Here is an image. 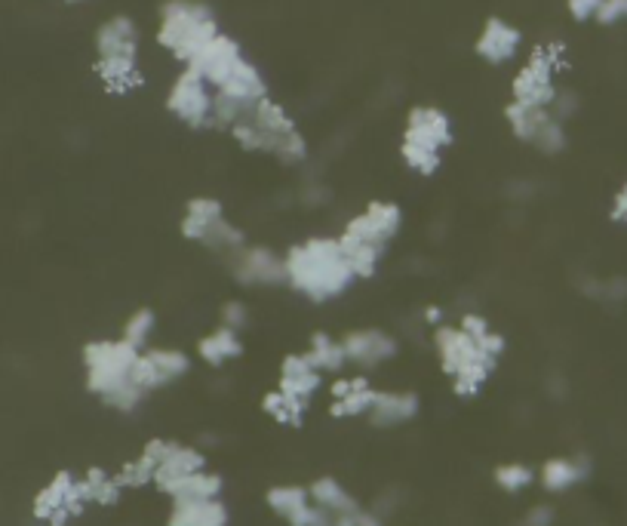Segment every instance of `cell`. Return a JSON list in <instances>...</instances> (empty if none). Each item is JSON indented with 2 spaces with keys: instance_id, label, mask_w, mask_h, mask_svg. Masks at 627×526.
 Listing matches in <instances>:
<instances>
[{
  "instance_id": "obj_35",
  "label": "cell",
  "mask_w": 627,
  "mask_h": 526,
  "mask_svg": "<svg viewBox=\"0 0 627 526\" xmlns=\"http://www.w3.org/2000/svg\"><path fill=\"white\" fill-rule=\"evenodd\" d=\"M222 323H225V327H231V330H237V333H243L246 323H249V308L240 299L225 302L222 305Z\"/></svg>"
},
{
  "instance_id": "obj_38",
  "label": "cell",
  "mask_w": 627,
  "mask_h": 526,
  "mask_svg": "<svg viewBox=\"0 0 627 526\" xmlns=\"http://www.w3.org/2000/svg\"><path fill=\"white\" fill-rule=\"evenodd\" d=\"M551 111H554V117H560L563 124H566V120L578 111V96L569 93V90H557V96L551 102Z\"/></svg>"
},
{
  "instance_id": "obj_29",
  "label": "cell",
  "mask_w": 627,
  "mask_h": 526,
  "mask_svg": "<svg viewBox=\"0 0 627 526\" xmlns=\"http://www.w3.org/2000/svg\"><path fill=\"white\" fill-rule=\"evenodd\" d=\"M308 360L314 367L326 376H339L345 367H348V357H345V345L342 339L329 336V333H314L311 336V345H308Z\"/></svg>"
},
{
  "instance_id": "obj_31",
  "label": "cell",
  "mask_w": 627,
  "mask_h": 526,
  "mask_svg": "<svg viewBox=\"0 0 627 526\" xmlns=\"http://www.w3.org/2000/svg\"><path fill=\"white\" fill-rule=\"evenodd\" d=\"M83 487H87V496H90V505H117L120 496H123V487L117 483V477L105 468H90L83 474Z\"/></svg>"
},
{
  "instance_id": "obj_28",
  "label": "cell",
  "mask_w": 627,
  "mask_h": 526,
  "mask_svg": "<svg viewBox=\"0 0 627 526\" xmlns=\"http://www.w3.org/2000/svg\"><path fill=\"white\" fill-rule=\"evenodd\" d=\"M308 493H311V502L317 508H326L332 514H354V511H360V502L345 490V483H339L336 477H317L308 487Z\"/></svg>"
},
{
  "instance_id": "obj_2",
  "label": "cell",
  "mask_w": 627,
  "mask_h": 526,
  "mask_svg": "<svg viewBox=\"0 0 627 526\" xmlns=\"http://www.w3.org/2000/svg\"><path fill=\"white\" fill-rule=\"evenodd\" d=\"M283 271H286V287L314 305H326L345 296L357 283V274L345 259L339 237H323V234L292 244L283 253Z\"/></svg>"
},
{
  "instance_id": "obj_6",
  "label": "cell",
  "mask_w": 627,
  "mask_h": 526,
  "mask_svg": "<svg viewBox=\"0 0 627 526\" xmlns=\"http://www.w3.org/2000/svg\"><path fill=\"white\" fill-rule=\"evenodd\" d=\"M96 74L114 96H127L145 84L139 68V25L130 16H111L99 25Z\"/></svg>"
},
{
  "instance_id": "obj_13",
  "label": "cell",
  "mask_w": 627,
  "mask_h": 526,
  "mask_svg": "<svg viewBox=\"0 0 627 526\" xmlns=\"http://www.w3.org/2000/svg\"><path fill=\"white\" fill-rule=\"evenodd\" d=\"M87 508H90V496H87V487H83V477H74L71 471H59L47 487L34 496V517L50 526H65Z\"/></svg>"
},
{
  "instance_id": "obj_15",
  "label": "cell",
  "mask_w": 627,
  "mask_h": 526,
  "mask_svg": "<svg viewBox=\"0 0 627 526\" xmlns=\"http://www.w3.org/2000/svg\"><path fill=\"white\" fill-rule=\"evenodd\" d=\"M231 271L240 287H253V290H271L286 283L283 253H274L271 247H259V244H243L231 256Z\"/></svg>"
},
{
  "instance_id": "obj_32",
  "label": "cell",
  "mask_w": 627,
  "mask_h": 526,
  "mask_svg": "<svg viewBox=\"0 0 627 526\" xmlns=\"http://www.w3.org/2000/svg\"><path fill=\"white\" fill-rule=\"evenodd\" d=\"M154 474H157V465L148 456L139 453L133 462L120 465L114 477H117V483L123 490H142V487H148V483H154Z\"/></svg>"
},
{
  "instance_id": "obj_7",
  "label": "cell",
  "mask_w": 627,
  "mask_h": 526,
  "mask_svg": "<svg viewBox=\"0 0 627 526\" xmlns=\"http://www.w3.org/2000/svg\"><path fill=\"white\" fill-rule=\"evenodd\" d=\"M455 130L452 117L437 105H415L406 114L403 136H400V157L409 173L431 179L443 167V154L452 148Z\"/></svg>"
},
{
  "instance_id": "obj_26",
  "label": "cell",
  "mask_w": 627,
  "mask_h": 526,
  "mask_svg": "<svg viewBox=\"0 0 627 526\" xmlns=\"http://www.w3.org/2000/svg\"><path fill=\"white\" fill-rule=\"evenodd\" d=\"M240 354H243V339L237 330L225 327V323H219L213 333H206L197 342V357L209 363V367H225V363L237 360Z\"/></svg>"
},
{
  "instance_id": "obj_11",
  "label": "cell",
  "mask_w": 627,
  "mask_h": 526,
  "mask_svg": "<svg viewBox=\"0 0 627 526\" xmlns=\"http://www.w3.org/2000/svg\"><path fill=\"white\" fill-rule=\"evenodd\" d=\"M166 111L188 130H213V87L194 68L182 65L166 93Z\"/></svg>"
},
{
  "instance_id": "obj_43",
  "label": "cell",
  "mask_w": 627,
  "mask_h": 526,
  "mask_svg": "<svg viewBox=\"0 0 627 526\" xmlns=\"http://www.w3.org/2000/svg\"><path fill=\"white\" fill-rule=\"evenodd\" d=\"M68 4H80V0H68Z\"/></svg>"
},
{
  "instance_id": "obj_16",
  "label": "cell",
  "mask_w": 627,
  "mask_h": 526,
  "mask_svg": "<svg viewBox=\"0 0 627 526\" xmlns=\"http://www.w3.org/2000/svg\"><path fill=\"white\" fill-rule=\"evenodd\" d=\"M249 56L243 53V47H240V40H234L231 34H225V31H219L213 40H209V44L191 59V65L188 68H194L209 87L213 90H219L225 80L246 62Z\"/></svg>"
},
{
  "instance_id": "obj_19",
  "label": "cell",
  "mask_w": 627,
  "mask_h": 526,
  "mask_svg": "<svg viewBox=\"0 0 627 526\" xmlns=\"http://www.w3.org/2000/svg\"><path fill=\"white\" fill-rule=\"evenodd\" d=\"M329 394H332V403H329L332 419H360V416H369L379 391L369 385L366 376H342L332 382Z\"/></svg>"
},
{
  "instance_id": "obj_21",
  "label": "cell",
  "mask_w": 627,
  "mask_h": 526,
  "mask_svg": "<svg viewBox=\"0 0 627 526\" xmlns=\"http://www.w3.org/2000/svg\"><path fill=\"white\" fill-rule=\"evenodd\" d=\"M323 385V373L314 367L308 360V354H286L283 363H280V391L292 394V397H302V400H314V394L320 391Z\"/></svg>"
},
{
  "instance_id": "obj_37",
  "label": "cell",
  "mask_w": 627,
  "mask_h": 526,
  "mask_svg": "<svg viewBox=\"0 0 627 526\" xmlns=\"http://www.w3.org/2000/svg\"><path fill=\"white\" fill-rule=\"evenodd\" d=\"M603 0H566V10L575 22H594Z\"/></svg>"
},
{
  "instance_id": "obj_23",
  "label": "cell",
  "mask_w": 627,
  "mask_h": 526,
  "mask_svg": "<svg viewBox=\"0 0 627 526\" xmlns=\"http://www.w3.org/2000/svg\"><path fill=\"white\" fill-rule=\"evenodd\" d=\"M231 514L222 499H194V502H173L166 526H228Z\"/></svg>"
},
{
  "instance_id": "obj_22",
  "label": "cell",
  "mask_w": 627,
  "mask_h": 526,
  "mask_svg": "<svg viewBox=\"0 0 627 526\" xmlns=\"http://www.w3.org/2000/svg\"><path fill=\"white\" fill-rule=\"evenodd\" d=\"M418 394L412 391H379L375 394V403L369 410V422L375 428H397V425H406L418 416Z\"/></svg>"
},
{
  "instance_id": "obj_3",
  "label": "cell",
  "mask_w": 627,
  "mask_h": 526,
  "mask_svg": "<svg viewBox=\"0 0 627 526\" xmlns=\"http://www.w3.org/2000/svg\"><path fill=\"white\" fill-rule=\"evenodd\" d=\"M231 139L249 154H271L280 164H305L308 160V139L277 99L265 96L249 108L237 124L228 130Z\"/></svg>"
},
{
  "instance_id": "obj_41",
  "label": "cell",
  "mask_w": 627,
  "mask_h": 526,
  "mask_svg": "<svg viewBox=\"0 0 627 526\" xmlns=\"http://www.w3.org/2000/svg\"><path fill=\"white\" fill-rule=\"evenodd\" d=\"M357 526H385V520H382V514H375V511H360Z\"/></svg>"
},
{
  "instance_id": "obj_42",
  "label": "cell",
  "mask_w": 627,
  "mask_h": 526,
  "mask_svg": "<svg viewBox=\"0 0 627 526\" xmlns=\"http://www.w3.org/2000/svg\"><path fill=\"white\" fill-rule=\"evenodd\" d=\"M425 323H428V327H440V323H443V311L437 305H428L425 308Z\"/></svg>"
},
{
  "instance_id": "obj_34",
  "label": "cell",
  "mask_w": 627,
  "mask_h": 526,
  "mask_svg": "<svg viewBox=\"0 0 627 526\" xmlns=\"http://www.w3.org/2000/svg\"><path fill=\"white\" fill-rule=\"evenodd\" d=\"M495 483H498V490H505V493H523L535 483V471L523 462L498 465L495 468Z\"/></svg>"
},
{
  "instance_id": "obj_27",
  "label": "cell",
  "mask_w": 627,
  "mask_h": 526,
  "mask_svg": "<svg viewBox=\"0 0 627 526\" xmlns=\"http://www.w3.org/2000/svg\"><path fill=\"white\" fill-rule=\"evenodd\" d=\"M206 468V456L197 450V447H188V443H176V447L170 450V456H166L154 474V487L163 490L166 483H173L179 477H188L194 471H203Z\"/></svg>"
},
{
  "instance_id": "obj_8",
  "label": "cell",
  "mask_w": 627,
  "mask_h": 526,
  "mask_svg": "<svg viewBox=\"0 0 627 526\" xmlns=\"http://www.w3.org/2000/svg\"><path fill=\"white\" fill-rule=\"evenodd\" d=\"M219 16L203 0H166L157 19V47L176 62L191 65V59L219 34Z\"/></svg>"
},
{
  "instance_id": "obj_25",
  "label": "cell",
  "mask_w": 627,
  "mask_h": 526,
  "mask_svg": "<svg viewBox=\"0 0 627 526\" xmlns=\"http://www.w3.org/2000/svg\"><path fill=\"white\" fill-rule=\"evenodd\" d=\"M588 477V462L581 456H557V459H548L538 471V483L545 487L548 493H566L572 487Z\"/></svg>"
},
{
  "instance_id": "obj_30",
  "label": "cell",
  "mask_w": 627,
  "mask_h": 526,
  "mask_svg": "<svg viewBox=\"0 0 627 526\" xmlns=\"http://www.w3.org/2000/svg\"><path fill=\"white\" fill-rule=\"evenodd\" d=\"M308 407H311L308 400L292 397V394H286V391H280V388H274V391H268V394L262 397V410H265L274 422L292 425V428H299V425L305 422Z\"/></svg>"
},
{
  "instance_id": "obj_18",
  "label": "cell",
  "mask_w": 627,
  "mask_h": 526,
  "mask_svg": "<svg viewBox=\"0 0 627 526\" xmlns=\"http://www.w3.org/2000/svg\"><path fill=\"white\" fill-rule=\"evenodd\" d=\"M342 345H345V357L348 363L360 370H375L388 363L391 357H397V339L379 327H363V330H351L342 336Z\"/></svg>"
},
{
  "instance_id": "obj_40",
  "label": "cell",
  "mask_w": 627,
  "mask_h": 526,
  "mask_svg": "<svg viewBox=\"0 0 627 526\" xmlns=\"http://www.w3.org/2000/svg\"><path fill=\"white\" fill-rule=\"evenodd\" d=\"M612 222L627 225V185H621L618 194L612 197Z\"/></svg>"
},
{
  "instance_id": "obj_17",
  "label": "cell",
  "mask_w": 627,
  "mask_h": 526,
  "mask_svg": "<svg viewBox=\"0 0 627 526\" xmlns=\"http://www.w3.org/2000/svg\"><path fill=\"white\" fill-rule=\"evenodd\" d=\"M523 47V31L517 25H511L508 19L492 16L483 22L477 40H474V53L486 62V65H508L517 59Z\"/></svg>"
},
{
  "instance_id": "obj_9",
  "label": "cell",
  "mask_w": 627,
  "mask_h": 526,
  "mask_svg": "<svg viewBox=\"0 0 627 526\" xmlns=\"http://www.w3.org/2000/svg\"><path fill=\"white\" fill-rule=\"evenodd\" d=\"M179 228H182V237L191 240V244L209 253L228 256V259L246 244L243 231L228 219L219 197H191L185 204Z\"/></svg>"
},
{
  "instance_id": "obj_10",
  "label": "cell",
  "mask_w": 627,
  "mask_h": 526,
  "mask_svg": "<svg viewBox=\"0 0 627 526\" xmlns=\"http://www.w3.org/2000/svg\"><path fill=\"white\" fill-rule=\"evenodd\" d=\"M566 65V47L557 40L538 44L511 80V99L529 108H551L557 96V71Z\"/></svg>"
},
{
  "instance_id": "obj_36",
  "label": "cell",
  "mask_w": 627,
  "mask_h": 526,
  "mask_svg": "<svg viewBox=\"0 0 627 526\" xmlns=\"http://www.w3.org/2000/svg\"><path fill=\"white\" fill-rule=\"evenodd\" d=\"M597 22L600 25H621L627 22V0H603L597 10Z\"/></svg>"
},
{
  "instance_id": "obj_4",
  "label": "cell",
  "mask_w": 627,
  "mask_h": 526,
  "mask_svg": "<svg viewBox=\"0 0 627 526\" xmlns=\"http://www.w3.org/2000/svg\"><path fill=\"white\" fill-rule=\"evenodd\" d=\"M403 228V210L394 200H369V204L345 222L339 231V244L357 280H369L379 274L388 247Z\"/></svg>"
},
{
  "instance_id": "obj_14",
  "label": "cell",
  "mask_w": 627,
  "mask_h": 526,
  "mask_svg": "<svg viewBox=\"0 0 627 526\" xmlns=\"http://www.w3.org/2000/svg\"><path fill=\"white\" fill-rule=\"evenodd\" d=\"M191 373V357L182 348H142L133 363V385L148 397Z\"/></svg>"
},
{
  "instance_id": "obj_12",
  "label": "cell",
  "mask_w": 627,
  "mask_h": 526,
  "mask_svg": "<svg viewBox=\"0 0 627 526\" xmlns=\"http://www.w3.org/2000/svg\"><path fill=\"white\" fill-rule=\"evenodd\" d=\"M505 120L520 142L538 148L541 154H560L566 148V124L554 117L551 108H529L511 99L505 105Z\"/></svg>"
},
{
  "instance_id": "obj_39",
  "label": "cell",
  "mask_w": 627,
  "mask_h": 526,
  "mask_svg": "<svg viewBox=\"0 0 627 526\" xmlns=\"http://www.w3.org/2000/svg\"><path fill=\"white\" fill-rule=\"evenodd\" d=\"M554 523V511L548 505H535L526 517H523V526H551Z\"/></svg>"
},
{
  "instance_id": "obj_1",
  "label": "cell",
  "mask_w": 627,
  "mask_h": 526,
  "mask_svg": "<svg viewBox=\"0 0 627 526\" xmlns=\"http://www.w3.org/2000/svg\"><path fill=\"white\" fill-rule=\"evenodd\" d=\"M434 348L443 373L452 382V391L458 397H477L492 379L501 354L508 348V339L483 314L468 311L458 323L434 327Z\"/></svg>"
},
{
  "instance_id": "obj_24",
  "label": "cell",
  "mask_w": 627,
  "mask_h": 526,
  "mask_svg": "<svg viewBox=\"0 0 627 526\" xmlns=\"http://www.w3.org/2000/svg\"><path fill=\"white\" fill-rule=\"evenodd\" d=\"M222 487H225L222 474L203 468V471H194L188 477H179L173 483H166L160 493L166 499H173V502H194V499H219Z\"/></svg>"
},
{
  "instance_id": "obj_20",
  "label": "cell",
  "mask_w": 627,
  "mask_h": 526,
  "mask_svg": "<svg viewBox=\"0 0 627 526\" xmlns=\"http://www.w3.org/2000/svg\"><path fill=\"white\" fill-rule=\"evenodd\" d=\"M265 502L289 526H311L314 502H311L308 487H299V483H277V487L265 493Z\"/></svg>"
},
{
  "instance_id": "obj_33",
  "label": "cell",
  "mask_w": 627,
  "mask_h": 526,
  "mask_svg": "<svg viewBox=\"0 0 627 526\" xmlns=\"http://www.w3.org/2000/svg\"><path fill=\"white\" fill-rule=\"evenodd\" d=\"M154 327H157V317L151 308H136L127 323H123V339H127L130 345H136L139 351L148 348L151 336H154Z\"/></svg>"
},
{
  "instance_id": "obj_5",
  "label": "cell",
  "mask_w": 627,
  "mask_h": 526,
  "mask_svg": "<svg viewBox=\"0 0 627 526\" xmlns=\"http://www.w3.org/2000/svg\"><path fill=\"white\" fill-rule=\"evenodd\" d=\"M139 348L127 339H99L83 348V370H87V388L102 403L117 413H133L142 407L145 394L133 385V363Z\"/></svg>"
}]
</instances>
